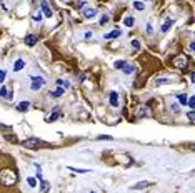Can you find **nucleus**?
<instances>
[{
    "mask_svg": "<svg viewBox=\"0 0 195 193\" xmlns=\"http://www.w3.org/2000/svg\"><path fill=\"white\" fill-rule=\"evenodd\" d=\"M149 185H152V183H150V181H140V183H137V185L132 186V190H140V188H145Z\"/></svg>",
    "mask_w": 195,
    "mask_h": 193,
    "instance_id": "obj_16",
    "label": "nucleus"
},
{
    "mask_svg": "<svg viewBox=\"0 0 195 193\" xmlns=\"http://www.w3.org/2000/svg\"><path fill=\"white\" fill-rule=\"evenodd\" d=\"M69 170L77 172V173H89V170H84V168H74V167H69Z\"/></svg>",
    "mask_w": 195,
    "mask_h": 193,
    "instance_id": "obj_22",
    "label": "nucleus"
},
{
    "mask_svg": "<svg viewBox=\"0 0 195 193\" xmlns=\"http://www.w3.org/2000/svg\"><path fill=\"white\" fill-rule=\"evenodd\" d=\"M40 8H42V13H43L45 17H52V15H53V12H52L50 5H48L45 0H42V2H40Z\"/></svg>",
    "mask_w": 195,
    "mask_h": 193,
    "instance_id": "obj_5",
    "label": "nucleus"
},
{
    "mask_svg": "<svg viewBox=\"0 0 195 193\" xmlns=\"http://www.w3.org/2000/svg\"><path fill=\"white\" fill-rule=\"evenodd\" d=\"M63 95V88H57L55 92H52L50 96H53V98H58V96H62Z\"/></svg>",
    "mask_w": 195,
    "mask_h": 193,
    "instance_id": "obj_20",
    "label": "nucleus"
},
{
    "mask_svg": "<svg viewBox=\"0 0 195 193\" xmlns=\"http://www.w3.org/2000/svg\"><path fill=\"white\" fill-rule=\"evenodd\" d=\"M27 183H28V186H37V180H35V178H28V180H27Z\"/></svg>",
    "mask_w": 195,
    "mask_h": 193,
    "instance_id": "obj_26",
    "label": "nucleus"
},
{
    "mask_svg": "<svg viewBox=\"0 0 195 193\" xmlns=\"http://www.w3.org/2000/svg\"><path fill=\"white\" fill-rule=\"evenodd\" d=\"M99 23H100V25H102V27H104V25H105V23H109V17H107V15H104V17H102V18H100V22H99Z\"/></svg>",
    "mask_w": 195,
    "mask_h": 193,
    "instance_id": "obj_27",
    "label": "nucleus"
},
{
    "mask_svg": "<svg viewBox=\"0 0 195 193\" xmlns=\"http://www.w3.org/2000/svg\"><path fill=\"white\" fill-rule=\"evenodd\" d=\"M42 18H43V13L42 12H37L35 15H33V20H35V22H42Z\"/></svg>",
    "mask_w": 195,
    "mask_h": 193,
    "instance_id": "obj_23",
    "label": "nucleus"
},
{
    "mask_svg": "<svg viewBox=\"0 0 195 193\" xmlns=\"http://www.w3.org/2000/svg\"><path fill=\"white\" fill-rule=\"evenodd\" d=\"M122 35V30L119 27L115 28V30H112V32H109V33H105V37L104 38H107V40H110V38H117V37H120Z\"/></svg>",
    "mask_w": 195,
    "mask_h": 193,
    "instance_id": "obj_7",
    "label": "nucleus"
},
{
    "mask_svg": "<svg viewBox=\"0 0 195 193\" xmlns=\"http://www.w3.org/2000/svg\"><path fill=\"white\" fill-rule=\"evenodd\" d=\"M132 47L135 48V50H139V48H140V42L139 40H132Z\"/></svg>",
    "mask_w": 195,
    "mask_h": 193,
    "instance_id": "obj_29",
    "label": "nucleus"
},
{
    "mask_svg": "<svg viewBox=\"0 0 195 193\" xmlns=\"http://www.w3.org/2000/svg\"><path fill=\"white\" fill-rule=\"evenodd\" d=\"M170 25H172V20H170V18H167V20H165V23L162 25V32H168Z\"/></svg>",
    "mask_w": 195,
    "mask_h": 193,
    "instance_id": "obj_21",
    "label": "nucleus"
},
{
    "mask_svg": "<svg viewBox=\"0 0 195 193\" xmlns=\"http://www.w3.org/2000/svg\"><path fill=\"white\" fill-rule=\"evenodd\" d=\"M124 23L127 27H134V23H135V18L132 17V15H129V17H125L124 18Z\"/></svg>",
    "mask_w": 195,
    "mask_h": 193,
    "instance_id": "obj_15",
    "label": "nucleus"
},
{
    "mask_svg": "<svg viewBox=\"0 0 195 193\" xmlns=\"http://www.w3.org/2000/svg\"><path fill=\"white\" fill-rule=\"evenodd\" d=\"M57 87H58V88H63V90H67L70 85H69V82H65V80L58 78V80H57Z\"/></svg>",
    "mask_w": 195,
    "mask_h": 193,
    "instance_id": "obj_14",
    "label": "nucleus"
},
{
    "mask_svg": "<svg viewBox=\"0 0 195 193\" xmlns=\"http://www.w3.org/2000/svg\"><path fill=\"white\" fill-rule=\"evenodd\" d=\"M7 95H8V90L5 88V87H2V88H0V96H3V98H7Z\"/></svg>",
    "mask_w": 195,
    "mask_h": 193,
    "instance_id": "obj_25",
    "label": "nucleus"
},
{
    "mask_svg": "<svg viewBox=\"0 0 195 193\" xmlns=\"http://www.w3.org/2000/svg\"><path fill=\"white\" fill-rule=\"evenodd\" d=\"M114 65H115V68H124L125 62H124V60H117V62H115V64H114Z\"/></svg>",
    "mask_w": 195,
    "mask_h": 193,
    "instance_id": "obj_24",
    "label": "nucleus"
},
{
    "mask_svg": "<svg viewBox=\"0 0 195 193\" xmlns=\"http://www.w3.org/2000/svg\"><path fill=\"white\" fill-rule=\"evenodd\" d=\"M45 85V78H42V77H32V85L30 88L35 92V90H40L42 87Z\"/></svg>",
    "mask_w": 195,
    "mask_h": 193,
    "instance_id": "obj_4",
    "label": "nucleus"
},
{
    "mask_svg": "<svg viewBox=\"0 0 195 193\" xmlns=\"http://www.w3.org/2000/svg\"><path fill=\"white\" fill-rule=\"evenodd\" d=\"M157 83H158V85H162V83H167V78H160V80H157Z\"/></svg>",
    "mask_w": 195,
    "mask_h": 193,
    "instance_id": "obj_33",
    "label": "nucleus"
},
{
    "mask_svg": "<svg viewBox=\"0 0 195 193\" xmlns=\"http://www.w3.org/2000/svg\"><path fill=\"white\" fill-rule=\"evenodd\" d=\"M17 173L10 170V168H3L2 172H0V183H2L3 186H13L17 183Z\"/></svg>",
    "mask_w": 195,
    "mask_h": 193,
    "instance_id": "obj_1",
    "label": "nucleus"
},
{
    "mask_svg": "<svg viewBox=\"0 0 195 193\" xmlns=\"http://www.w3.org/2000/svg\"><path fill=\"white\" fill-rule=\"evenodd\" d=\"M109 102H110L112 107H119V93H117V92H112V93H110Z\"/></svg>",
    "mask_w": 195,
    "mask_h": 193,
    "instance_id": "obj_8",
    "label": "nucleus"
},
{
    "mask_svg": "<svg viewBox=\"0 0 195 193\" xmlns=\"http://www.w3.org/2000/svg\"><path fill=\"white\" fill-rule=\"evenodd\" d=\"M134 8H135V10H140V12H142L144 8H145V3L140 2V0H135V2H134Z\"/></svg>",
    "mask_w": 195,
    "mask_h": 193,
    "instance_id": "obj_17",
    "label": "nucleus"
},
{
    "mask_svg": "<svg viewBox=\"0 0 195 193\" xmlns=\"http://www.w3.org/2000/svg\"><path fill=\"white\" fill-rule=\"evenodd\" d=\"M37 40H38L37 35H32V33H28V35L25 37V40H23V43H25L27 47H33V45L37 43Z\"/></svg>",
    "mask_w": 195,
    "mask_h": 193,
    "instance_id": "obj_6",
    "label": "nucleus"
},
{
    "mask_svg": "<svg viewBox=\"0 0 195 193\" xmlns=\"http://www.w3.org/2000/svg\"><path fill=\"white\" fill-rule=\"evenodd\" d=\"M187 103L190 105V108L193 110V107H195V98H193V96H190V100H187Z\"/></svg>",
    "mask_w": 195,
    "mask_h": 193,
    "instance_id": "obj_28",
    "label": "nucleus"
},
{
    "mask_svg": "<svg viewBox=\"0 0 195 193\" xmlns=\"http://www.w3.org/2000/svg\"><path fill=\"white\" fill-rule=\"evenodd\" d=\"M188 120H190V123H193V110L188 112Z\"/></svg>",
    "mask_w": 195,
    "mask_h": 193,
    "instance_id": "obj_31",
    "label": "nucleus"
},
{
    "mask_svg": "<svg viewBox=\"0 0 195 193\" xmlns=\"http://www.w3.org/2000/svg\"><path fill=\"white\" fill-rule=\"evenodd\" d=\"M84 3H85V2H77L75 7H77V8H82V7H84Z\"/></svg>",
    "mask_w": 195,
    "mask_h": 193,
    "instance_id": "obj_34",
    "label": "nucleus"
},
{
    "mask_svg": "<svg viewBox=\"0 0 195 193\" xmlns=\"http://www.w3.org/2000/svg\"><path fill=\"white\" fill-rule=\"evenodd\" d=\"M0 2H2V0H0Z\"/></svg>",
    "mask_w": 195,
    "mask_h": 193,
    "instance_id": "obj_35",
    "label": "nucleus"
},
{
    "mask_svg": "<svg viewBox=\"0 0 195 193\" xmlns=\"http://www.w3.org/2000/svg\"><path fill=\"white\" fill-rule=\"evenodd\" d=\"M28 107H30V103H28V102H20L17 105V110H18V112H27Z\"/></svg>",
    "mask_w": 195,
    "mask_h": 193,
    "instance_id": "obj_13",
    "label": "nucleus"
},
{
    "mask_svg": "<svg viewBox=\"0 0 195 193\" xmlns=\"http://www.w3.org/2000/svg\"><path fill=\"white\" fill-rule=\"evenodd\" d=\"M147 33H149V35H152V33H154V28H152V25H150V23L147 25Z\"/></svg>",
    "mask_w": 195,
    "mask_h": 193,
    "instance_id": "obj_32",
    "label": "nucleus"
},
{
    "mask_svg": "<svg viewBox=\"0 0 195 193\" xmlns=\"http://www.w3.org/2000/svg\"><path fill=\"white\" fill-rule=\"evenodd\" d=\"M22 145H23V147H27V148H37L38 145H43V142H42L40 138L33 137V138H27V140H23Z\"/></svg>",
    "mask_w": 195,
    "mask_h": 193,
    "instance_id": "obj_3",
    "label": "nucleus"
},
{
    "mask_svg": "<svg viewBox=\"0 0 195 193\" xmlns=\"http://www.w3.org/2000/svg\"><path fill=\"white\" fill-rule=\"evenodd\" d=\"M122 72H124L125 75H130V73H134V72H135V67H134V65L125 64V65H124V68H122Z\"/></svg>",
    "mask_w": 195,
    "mask_h": 193,
    "instance_id": "obj_12",
    "label": "nucleus"
},
{
    "mask_svg": "<svg viewBox=\"0 0 195 193\" xmlns=\"http://www.w3.org/2000/svg\"><path fill=\"white\" fill-rule=\"evenodd\" d=\"M50 190V183L47 180H40V193H48Z\"/></svg>",
    "mask_w": 195,
    "mask_h": 193,
    "instance_id": "obj_11",
    "label": "nucleus"
},
{
    "mask_svg": "<svg viewBox=\"0 0 195 193\" xmlns=\"http://www.w3.org/2000/svg\"><path fill=\"white\" fill-rule=\"evenodd\" d=\"M5 80V70H0V83H3Z\"/></svg>",
    "mask_w": 195,
    "mask_h": 193,
    "instance_id": "obj_30",
    "label": "nucleus"
},
{
    "mask_svg": "<svg viewBox=\"0 0 195 193\" xmlns=\"http://www.w3.org/2000/svg\"><path fill=\"white\" fill-rule=\"evenodd\" d=\"M97 15V8H84V17L85 18H94Z\"/></svg>",
    "mask_w": 195,
    "mask_h": 193,
    "instance_id": "obj_9",
    "label": "nucleus"
},
{
    "mask_svg": "<svg viewBox=\"0 0 195 193\" xmlns=\"http://www.w3.org/2000/svg\"><path fill=\"white\" fill-rule=\"evenodd\" d=\"M172 65L175 67V68H178V70H185V68H187V65H188L187 55H177V57H173Z\"/></svg>",
    "mask_w": 195,
    "mask_h": 193,
    "instance_id": "obj_2",
    "label": "nucleus"
},
{
    "mask_svg": "<svg viewBox=\"0 0 195 193\" xmlns=\"http://www.w3.org/2000/svg\"><path fill=\"white\" fill-rule=\"evenodd\" d=\"M177 98H178V102L182 103L183 107L187 105V95H185V93H180V95H177Z\"/></svg>",
    "mask_w": 195,
    "mask_h": 193,
    "instance_id": "obj_19",
    "label": "nucleus"
},
{
    "mask_svg": "<svg viewBox=\"0 0 195 193\" xmlns=\"http://www.w3.org/2000/svg\"><path fill=\"white\" fill-rule=\"evenodd\" d=\"M58 117H60V112H58V108H53V113H52L47 120H48V122H53V120H57Z\"/></svg>",
    "mask_w": 195,
    "mask_h": 193,
    "instance_id": "obj_18",
    "label": "nucleus"
},
{
    "mask_svg": "<svg viewBox=\"0 0 195 193\" xmlns=\"http://www.w3.org/2000/svg\"><path fill=\"white\" fill-rule=\"evenodd\" d=\"M23 67H25V60H22V59H18L15 64H13V72H20Z\"/></svg>",
    "mask_w": 195,
    "mask_h": 193,
    "instance_id": "obj_10",
    "label": "nucleus"
}]
</instances>
